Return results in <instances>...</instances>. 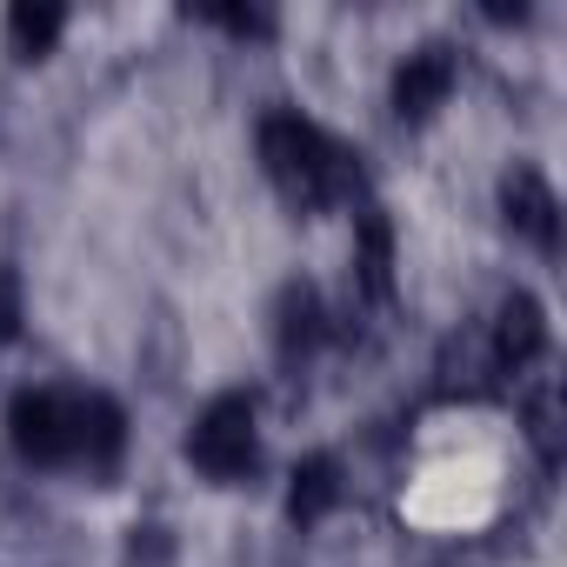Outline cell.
<instances>
[{"label":"cell","mask_w":567,"mask_h":567,"mask_svg":"<svg viewBox=\"0 0 567 567\" xmlns=\"http://www.w3.org/2000/svg\"><path fill=\"white\" fill-rule=\"evenodd\" d=\"M254 147H260V167H267L274 194L288 200L295 214L341 207V200H354V187H361L354 154H348L334 134H321L308 114H295V107H274V114L260 121Z\"/></svg>","instance_id":"1"},{"label":"cell","mask_w":567,"mask_h":567,"mask_svg":"<svg viewBox=\"0 0 567 567\" xmlns=\"http://www.w3.org/2000/svg\"><path fill=\"white\" fill-rule=\"evenodd\" d=\"M501 214H507V227H514L527 247H540V254L560 247V200H554V187H547L540 167H514V174L501 181Z\"/></svg>","instance_id":"6"},{"label":"cell","mask_w":567,"mask_h":567,"mask_svg":"<svg viewBox=\"0 0 567 567\" xmlns=\"http://www.w3.org/2000/svg\"><path fill=\"white\" fill-rule=\"evenodd\" d=\"M8 441L34 467H81V394L74 388H28V394H14Z\"/></svg>","instance_id":"2"},{"label":"cell","mask_w":567,"mask_h":567,"mask_svg":"<svg viewBox=\"0 0 567 567\" xmlns=\"http://www.w3.org/2000/svg\"><path fill=\"white\" fill-rule=\"evenodd\" d=\"M187 461L207 481H247L260 467V427H254V401L247 394H214L200 408V421L187 427Z\"/></svg>","instance_id":"3"},{"label":"cell","mask_w":567,"mask_h":567,"mask_svg":"<svg viewBox=\"0 0 567 567\" xmlns=\"http://www.w3.org/2000/svg\"><path fill=\"white\" fill-rule=\"evenodd\" d=\"M334 507H341V461L334 454H308L295 467V487H288V520L295 527H321Z\"/></svg>","instance_id":"10"},{"label":"cell","mask_w":567,"mask_h":567,"mask_svg":"<svg viewBox=\"0 0 567 567\" xmlns=\"http://www.w3.org/2000/svg\"><path fill=\"white\" fill-rule=\"evenodd\" d=\"M321 341H328V308H321V295L308 288V280H288V288H280V301H274V348H280V361H308Z\"/></svg>","instance_id":"7"},{"label":"cell","mask_w":567,"mask_h":567,"mask_svg":"<svg viewBox=\"0 0 567 567\" xmlns=\"http://www.w3.org/2000/svg\"><path fill=\"white\" fill-rule=\"evenodd\" d=\"M540 354H547V308H540L527 288H514V295L501 301V315H494L487 368H494V374H527Z\"/></svg>","instance_id":"4"},{"label":"cell","mask_w":567,"mask_h":567,"mask_svg":"<svg viewBox=\"0 0 567 567\" xmlns=\"http://www.w3.org/2000/svg\"><path fill=\"white\" fill-rule=\"evenodd\" d=\"M354 280L368 301H388L394 295V227L381 207H361L354 214Z\"/></svg>","instance_id":"8"},{"label":"cell","mask_w":567,"mask_h":567,"mask_svg":"<svg viewBox=\"0 0 567 567\" xmlns=\"http://www.w3.org/2000/svg\"><path fill=\"white\" fill-rule=\"evenodd\" d=\"M207 21H220V28H227V34H267V28H274V21H267V14H240V8H214V14H207Z\"/></svg>","instance_id":"13"},{"label":"cell","mask_w":567,"mask_h":567,"mask_svg":"<svg viewBox=\"0 0 567 567\" xmlns=\"http://www.w3.org/2000/svg\"><path fill=\"white\" fill-rule=\"evenodd\" d=\"M21 341V274L0 267V348Z\"/></svg>","instance_id":"12"},{"label":"cell","mask_w":567,"mask_h":567,"mask_svg":"<svg viewBox=\"0 0 567 567\" xmlns=\"http://www.w3.org/2000/svg\"><path fill=\"white\" fill-rule=\"evenodd\" d=\"M454 81H461V61H454L447 41L414 48V54L394 68V114H401V121H427L434 107H447Z\"/></svg>","instance_id":"5"},{"label":"cell","mask_w":567,"mask_h":567,"mask_svg":"<svg viewBox=\"0 0 567 567\" xmlns=\"http://www.w3.org/2000/svg\"><path fill=\"white\" fill-rule=\"evenodd\" d=\"M121 447H127V414H121V401L81 394V467H87V474H114Z\"/></svg>","instance_id":"9"},{"label":"cell","mask_w":567,"mask_h":567,"mask_svg":"<svg viewBox=\"0 0 567 567\" xmlns=\"http://www.w3.org/2000/svg\"><path fill=\"white\" fill-rule=\"evenodd\" d=\"M61 28H68V8H54V0H14L8 8V48L21 61H41L61 41Z\"/></svg>","instance_id":"11"}]
</instances>
